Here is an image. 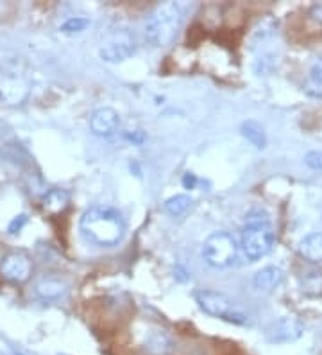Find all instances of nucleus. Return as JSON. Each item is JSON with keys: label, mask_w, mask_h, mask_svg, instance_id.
<instances>
[{"label": "nucleus", "mask_w": 322, "mask_h": 355, "mask_svg": "<svg viewBox=\"0 0 322 355\" xmlns=\"http://www.w3.org/2000/svg\"><path fill=\"white\" fill-rule=\"evenodd\" d=\"M120 126V115L109 106L97 108L90 115V130L97 137H111Z\"/></svg>", "instance_id": "6e6552de"}, {"label": "nucleus", "mask_w": 322, "mask_h": 355, "mask_svg": "<svg viewBox=\"0 0 322 355\" xmlns=\"http://www.w3.org/2000/svg\"><path fill=\"white\" fill-rule=\"evenodd\" d=\"M88 27H90V20H88V18L72 17L60 27V31L64 33V35H79V33L86 31Z\"/></svg>", "instance_id": "a211bd4d"}, {"label": "nucleus", "mask_w": 322, "mask_h": 355, "mask_svg": "<svg viewBox=\"0 0 322 355\" xmlns=\"http://www.w3.org/2000/svg\"><path fill=\"white\" fill-rule=\"evenodd\" d=\"M303 334H305V325L299 320L281 318L267 329L265 338L272 345H287V343L297 341Z\"/></svg>", "instance_id": "0eeeda50"}, {"label": "nucleus", "mask_w": 322, "mask_h": 355, "mask_svg": "<svg viewBox=\"0 0 322 355\" xmlns=\"http://www.w3.org/2000/svg\"><path fill=\"white\" fill-rule=\"evenodd\" d=\"M195 185H197V176L192 173H186L185 176H183V187H185V189H195Z\"/></svg>", "instance_id": "b1692460"}, {"label": "nucleus", "mask_w": 322, "mask_h": 355, "mask_svg": "<svg viewBox=\"0 0 322 355\" xmlns=\"http://www.w3.org/2000/svg\"><path fill=\"white\" fill-rule=\"evenodd\" d=\"M299 255L308 262H322V234H310L299 243Z\"/></svg>", "instance_id": "4468645a"}, {"label": "nucleus", "mask_w": 322, "mask_h": 355, "mask_svg": "<svg viewBox=\"0 0 322 355\" xmlns=\"http://www.w3.org/2000/svg\"><path fill=\"white\" fill-rule=\"evenodd\" d=\"M193 200L190 198L188 194H177V196H172L165 201V212L172 217H181L185 216L186 212L190 210L192 207Z\"/></svg>", "instance_id": "f3484780"}, {"label": "nucleus", "mask_w": 322, "mask_h": 355, "mask_svg": "<svg viewBox=\"0 0 322 355\" xmlns=\"http://www.w3.org/2000/svg\"><path fill=\"white\" fill-rule=\"evenodd\" d=\"M238 257V244L228 232H213L202 244V259L211 268H228Z\"/></svg>", "instance_id": "39448f33"}, {"label": "nucleus", "mask_w": 322, "mask_h": 355, "mask_svg": "<svg viewBox=\"0 0 322 355\" xmlns=\"http://www.w3.org/2000/svg\"><path fill=\"white\" fill-rule=\"evenodd\" d=\"M26 225H27V216L26 214H20V216H17L13 221L9 223L8 232L11 235H15V234H18V232H21V228H24Z\"/></svg>", "instance_id": "412c9836"}, {"label": "nucleus", "mask_w": 322, "mask_h": 355, "mask_svg": "<svg viewBox=\"0 0 322 355\" xmlns=\"http://www.w3.org/2000/svg\"><path fill=\"white\" fill-rule=\"evenodd\" d=\"M240 133L251 146L256 149H263L267 146V137L263 126L256 121H245L240 128Z\"/></svg>", "instance_id": "2eb2a0df"}, {"label": "nucleus", "mask_w": 322, "mask_h": 355, "mask_svg": "<svg viewBox=\"0 0 322 355\" xmlns=\"http://www.w3.org/2000/svg\"><path fill=\"white\" fill-rule=\"evenodd\" d=\"M301 291L310 298H321L322 296V271L312 269L305 277H301Z\"/></svg>", "instance_id": "dca6fc26"}, {"label": "nucleus", "mask_w": 322, "mask_h": 355, "mask_svg": "<svg viewBox=\"0 0 322 355\" xmlns=\"http://www.w3.org/2000/svg\"><path fill=\"white\" fill-rule=\"evenodd\" d=\"M193 298L197 302L199 309H201L202 312H206L208 316L220 318V320L235 323V325H245V321H247V316H245L244 312L235 309L231 300L224 295V293H219V291H197V293L193 295Z\"/></svg>", "instance_id": "20e7f679"}, {"label": "nucleus", "mask_w": 322, "mask_h": 355, "mask_svg": "<svg viewBox=\"0 0 322 355\" xmlns=\"http://www.w3.org/2000/svg\"><path fill=\"white\" fill-rule=\"evenodd\" d=\"M82 237L97 246H115L124 239L125 221L122 214L107 205H95L88 208L79 223Z\"/></svg>", "instance_id": "f257e3e1"}, {"label": "nucleus", "mask_w": 322, "mask_h": 355, "mask_svg": "<svg viewBox=\"0 0 322 355\" xmlns=\"http://www.w3.org/2000/svg\"><path fill=\"white\" fill-rule=\"evenodd\" d=\"M66 289H69V284L61 277H43L35 286L36 296L42 300H47V302L63 296L66 293Z\"/></svg>", "instance_id": "f8f14e48"}, {"label": "nucleus", "mask_w": 322, "mask_h": 355, "mask_svg": "<svg viewBox=\"0 0 322 355\" xmlns=\"http://www.w3.org/2000/svg\"><path fill=\"white\" fill-rule=\"evenodd\" d=\"M285 282V271L278 266H267V268L260 269L256 275H254V287L258 291H263V293H271V291L278 289L281 284Z\"/></svg>", "instance_id": "9b49d317"}, {"label": "nucleus", "mask_w": 322, "mask_h": 355, "mask_svg": "<svg viewBox=\"0 0 322 355\" xmlns=\"http://www.w3.org/2000/svg\"><path fill=\"white\" fill-rule=\"evenodd\" d=\"M183 22V11L176 2L156 6L145 22V40L152 47H167L174 42Z\"/></svg>", "instance_id": "f03ea898"}, {"label": "nucleus", "mask_w": 322, "mask_h": 355, "mask_svg": "<svg viewBox=\"0 0 322 355\" xmlns=\"http://www.w3.org/2000/svg\"><path fill=\"white\" fill-rule=\"evenodd\" d=\"M124 139L127 140V142L134 144V146H142L143 142H145L147 135L143 133L142 130H134V131H125L124 133Z\"/></svg>", "instance_id": "aec40b11"}, {"label": "nucleus", "mask_w": 322, "mask_h": 355, "mask_svg": "<svg viewBox=\"0 0 322 355\" xmlns=\"http://www.w3.org/2000/svg\"><path fill=\"white\" fill-rule=\"evenodd\" d=\"M30 275H33V260L21 250L9 252L8 255H4V259L0 260V277L11 282V284L21 286L29 280Z\"/></svg>", "instance_id": "423d86ee"}, {"label": "nucleus", "mask_w": 322, "mask_h": 355, "mask_svg": "<svg viewBox=\"0 0 322 355\" xmlns=\"http://www.w3.org/2000/svg\"><path fill=\"white\" fill-rule=\"evenodd\" d=\"M70 205V194L64 189H51L43 196L42 208L48 216H60Z\"/></svg>", "instance_id": "ddd939ff"}, {"label": "nucleus", "mask_w": 322, "mask_h": 355, "mask_svg": "<svg viewBox=\"0 0 322 355\" xmlns=\"http://www.w3.org/2000/svg\"><path fill=\"white\" fill-rule=\"evenodd\" d=\"M174 341L165 330L154 329L145 334L142 341V350L145 355H172L174 354Z\"/></svg>", "instance_id": "1a4fd4ad"}, {"label": "nucleus", "mask_w": 322, "mask_h": 355, "mask_svg": "<svg viewBox=\"0 0 322 355\" xmlns=\"http://www.w3.org/2000/svg\"><path fill=\"white\" fill-rule=\"evenodd\" d=\"M310 79L319 85H322V60H317L312 65V70H310Z\"/></svg>", "instance_id": "5701e85b"}, {"label": "nucleus", "mask_w": 322, "mask_h": 355, "mask_svg": "<svg viewBox=\"0 0 322 355\" xmlns=\"http://www.w3.org/2000/svg\"><path fill=\"white\" fill-rule=\"evenodd\" d=\"M136 52V45L131 38H122L116 42H109L100 49V58L107 63H120L131 58Z\"/></svg>", "instance_id": "9d476101"}, {"label": "nucleus", "mask_w": 322, "mask_h": 355, "mask_svg": "<svg viewBox=\"0 0 322 355\" xmlns=\"http://www.w3.org/2000/svg\"><path fill=\"white\" fill-rule=\"evenodd\" d=\"M305 162L308 167L315 171H322V151H310L306 153Z\"/></svg>", "instance_id": "6ab92c4d"}, {"label": "nucleus", "mask_w": 322, "mask_h": 355, "mask_svg": "<svg viewBox=\"0 0 322 355\" xmlns=\"http://www.w3.org/2000/svg\"><path fill=\"white\" fill-rule=\"evenodd\" d=\"M303 90H305L310 97H315V99H322V85L312 81V79H308V81L305 83V88H303Z\"/></svg>", "instance_id": "4be33fe9"}, {"label": "nucleus", "mask_w": 322, "mask_h": 355, "mask_svg": "<svg viewBox=\"0 0 322 355\" xmlns=\"http://www.w3.org/2000/svg\"><path fill=\"white\" fill-rule=\"evenodd\" d=\"M276 243L274 228L267 214H251L242 232V250L249 260H260L271 252Z\"/></svg>", "instance_id": "7ed1b4c3"}, {"label": "nucleus", "mask_w": 322, "mask_h": 355, "mask_svg": "<svg viewBox=\"0 0 322 355\" xmlns=\"http://www.w3.org/2000/svg\"><path fill=\"white\" fill-rule=\"evenodd\" d=\"M310 17L317 20L319 24H322V6H314V8L310 9Z\"/></svg>", "instance_id": "393cba45"}]
</instances>
